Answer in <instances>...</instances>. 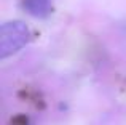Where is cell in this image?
<instances>
[{"mask_svg":"<svg viewBox=\"0 0 126 125\" xmlns=\"http://www.w3.org/2000/svg\"><path fill=\"white\" fill-rule=\"evenodd\" d=\"M22 8L35 18H45L51 13L49 0H22Z\"/></svg>","mask_w":126,"mask_h":125,"instance_id":"7a4b0ae2","label":"cell"},{"mask_svg":"<svg viewBox=\"0 0 126 125\" xmlns=\"http://www.w3.org/2000/svg\"><path fill=\"white\" fill-rule=\"evenodd\" d=\"M31 39V31L27 24L22 21H8L2 24L0 29V58H5L15 55Z\"/></svg>","mask_w":126,"mask_h":125,"instance_id":"6da1fadb","label":"cell"}]
</instances>
